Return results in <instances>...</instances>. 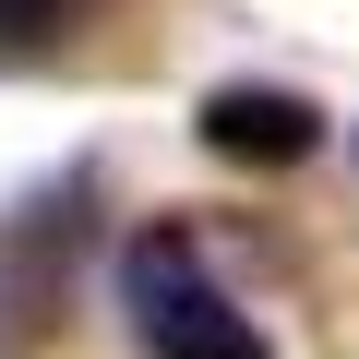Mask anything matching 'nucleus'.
Instances as JSON below:
<instances>
[{
    "label": "nucleus",
    "mask_w": 359,
    "mask_h": 359,
    "mask_svg": "<svg viewBox=\"0 0 359 359\" xmlns=\"http://www.w3.org/2000/svg\"><path fill=\"white\" fill-rule=\"evenodd\" d=\"M120 311L144 359H276V335L216 287V264L180 240V228H132L120 252Z\"/></svg>",
    "instance_id": "1"
},
{
    "label": "nucleus",
    "mask_w": 359,
    "mask_h": 359,
    "mask_svg": "<svg viewBox=\"0 0 359 359\" xmlns=\"http://www.w3.org/2000/svg\"><path fill=\"white\" fill-rule=\"evenodd\" d=\"M72 13H84V0H0V48H48Z\"/></svg>",
    "instance_id": "3"
},
{
    "label": "nucleus",
    "mask_w": 359,
    "mask_h": 359,
    "mask_svg": "<svg viewBox=\"0 0 359 359\" xmlns=\"http://www.w3.org/2000/svg\"><path fill=\"white\" fill-rule=\"evenodd\" d=\"M204 144L240 156V168H299V156L323 144V108L287 96V84H216V96H204Z\"/></svg>",
    "instance_id": "2"
}]
</instances>
